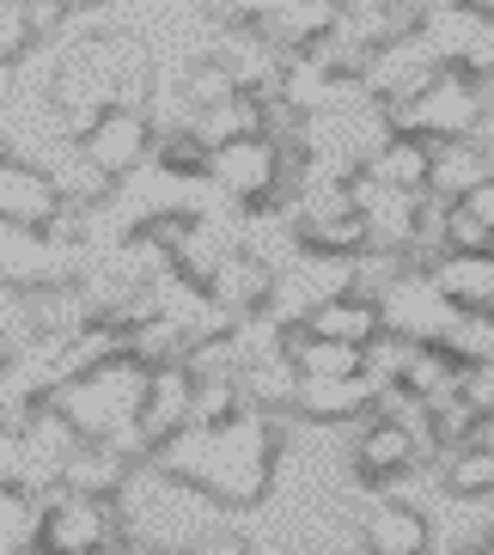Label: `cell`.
Returning a JSON list of instances; mask_svg holds the SVG:
<instances>
[{"mask_svg": "<svg viewBox=\"0 0 494 555\" xmlns=\"http://www.w3.org/2000/svg\"><path fill=\"white\" fill-rule=\"evenodd\" d=\"M445 457V489L452 494H489L494 489V452L489 446H458V452H440Z\"/></svg>", "mask_w": 494, "mask_h": 555, "instance_id": "cell-23", "label": "cell"}, {"mask_svg": "<svg viewBox=\"0 0 494 555\" xmlns=\"http://www.w3.org/2000/svg\"><path fill=\"white\" fill-rule=\"evenodd\" d=\"M190 555H250V543L238 538V531H220L214 525V531H202V538L190 543Z\"/></svg>", "mask_w": 494, "mask_h": 555, "instance_id": "cell-27", "label": "cell"}, {"mask_svg": "<svg viewBox=\"0 0 494 555\" xmlns=\"http://www.w3.org/2000/svg\"><path fill=\"white\" fill-rule=\"evenodd\" d=\"M245 397H250V409H299V391H306V378H299V366L287 354L281 360H263V366H245Z\"/></svg>", "mask_w": 494, "mask_h": 555, "instance_id": "cell-21", "label": "cell"}, {"mask_svg": "<svg viewBox=\"0 0 494 555\" xmlns=\"http://www.w3.org/2000/svg\"><path fill=\"white\" fill-rule=\"evenodd\" d=\"M458 555H494V550H489V543H482V550H458Z\"/></svg>", "mask_w": 494, "mask_h": 555, "instance_id": "cell-31", "label": "cell"}, {"mask_svg": "<svg viewBox=\"0 0 494 555\" xmlns=\"http://www.w3.org/2000/svg\"><path fill=\"white\" fill-rule=\"evenodd\" d=\"M433 281L458 311H482L494 299V257H440Z\"/></svg>", "mask_w": 494, "mask_h": 555, "instance_id": "cell-19", "label": "cell"}, {"mask_svg": "<svg viewBox=\"0 0 494 555\" xmlns=\"http://www.w3.org/2000/svg\"><path fill=\"white\" fill-rule=\"evenodd\" d=\"M385 134H415L428 147H452V141H477L482 134V92L470 74H440V80L410 104H379Z\"/></svg>", "mask_w": 494, "mask_h": 555, "instance_id": "cell-2", "label": "cell"}, {"mask_svg": "<svg viewBox=\"0 0 494 555\" xmlns=\"http://www.w3.org/2000/svg\"><path fill=\"white\" fill-rule=\"evenodd\" d=\"M482 183H489V153H482V141H452V147H440V159H433V196L470 202Z\"/></svg>", "mask_w": 494, "mask_h": 555, "instance_id": "cell-18", "label": "cell"}, {"mask_svg": "<svg viewBox=\"0 0 494 555\" xmlns=\"http://www.w3.org/2000/svg\"><path fill=\"white\" fill-rule=\"evenodd\" d=\"M379 311H385V330H391V336H403V343H428V348H440L445 330L464 318V311L440 294L433 269H403V275L385 287Z\"/></svg>", "mask_w": 494, "mask_h": 555, "instance_id": "cell-4", "label": "cell"}, {"mask_svg": "<svg viewBox=\"0 0 494 555\" xmlns=\"http://www.w3.org/2000/svg\"><path fill=\"white\" fill-rule=\"evenodd\" d=\"M470 80H494V7H482V31L470 43V62H464Z\"/></svg>", "mask_w": 494, "mask_h": 555, "instance_id": "cell-26", "label": "cell"}, {"mask_svg": "<svg viewBox=\"0 0 494 555\" xmlns=\"http://www.w3.org/2000/svg\"><path fill=\"white\" fill-rule=\"evenodd\" d=\"M470 446H489V452H494V415H489V422L477 427V440H470Z\"/></svg>", "mask_w": 494, "mask_h": 555, "instance_id": "cell-29", "label": "cell"}, {"mask_svg": "<svg viewBox=\"0 0 494 555\" xmlns=\"http://www.w3.org/2000/svg\"><path fill=\"white\" fill-rule=\"evenodd\" d=\"M287 360L299 366V378H361L366 373V348L324 343L312 330H294L287 336Z\"/></svg>", "mask_w": 494, "mask_h": 555, "instance_id": "cell-17", "label": "cell"}, {"mask_svg": "<svg viewBox=\"0 0 494 555\" xmlns=\"http://www.w3.org/2000/svg\"><path fill=\"white\" fill-rule=\"evenodd\" d=\"M366 409H379V385L373 378H306V391H299V415H312V422H354Z\"/></svg>", "mask_w": 494, "mask_h": 555, "instance_id": "cell-14", "label": "cell"}, {"mask_svg": "<svg viewBox=\"0 0 494 555\" xmlns=\"http://www.w3.org/2000/svg\"><path fill=\"white\" fill-rule=\"evenodd\" d=\"M86 159L99 165L104 178L129 183L134 171H147L153 153H159V129H153V111H110L99 116V129L80 141Z\"/></svg>", "mask_w": 494, "mask_h": 555, "instance_id": "cell-5", "label": "cell"}, {"mask_svg": "<svg viewBox=\"0 0 494 555\" xmlns=\"http://www.w3.org/2000/svg\"><path fill=\"white\" fill-rule=\"evenodd\" d=\"M458 397L477 409L482 422H489V415H494V366H464V373H458Z\"/></svg>", "mask_w": 494, "mask_h": 555, "instance_id": "cell-25", "label": "cell"}, {"mask_svg": "<svg viewBox=\"0 0 494 555\" xmlns=\"http://www.w3.org/2000/svg\"><path fill=\"white\" fill-rule=\"evenodd\" d=\"M153 464L165 476H178V482H196L202 494H214L226 506H250L269 489V470H275V422H269L263 409H245L220 434L190 427L171 446H159Z\"/></svg>", "mask_w": 494, "mask_h": 555, "instance_id": "cell-1", "label": "cell"}, {"mask_svg": "<svg viewBox=\"0 0 494 555\" xmlns=\"http://www.w3.org/2000/svg\"><path fill=\"white\" fill-rule=\"evenodd\" d=\"M464 208H470V214H477V220H482V227H489V232H494V183H482L477 196L464 202Z\"/></svg>", "mask_w": 494, "mask_h": 555, "instance_id": "cell-28", "label": "cell"}, {"mask_svg": "<svg viewBox=\"0 0 494 555\" xmlns=\"http://www.w3.org/2000/svg\"><path fill=\"white\" fill-rule=\"evenodd\" d=\"M482 141V153H489V183H494V134H477Z\"/></svg>", "mask_w": 494, "mask_h": 555, "instance_id": "cell-30", "label": "cell"}, {"mask_svg": "<svg viewBox=\"0 0 494 555\" xmlns=\"http://www.w3.org/2000/svg\"><path fill=\"white\" fill-rule=\"evenodd\" d=\"M122 482H129V452L122 446H80V457L67 464V489L62 494H86V501H110V494H122Z\"/></svg>", "mask_w": 494, "mask_h": 555, "instance_id": "cell-15", "label": "cell"}, {"mask_svg": "<svg viewBox=\"0 0 494 555\" xmlns=\"http://www.w3.org/2000/svg\"><path fill=\"white\" fill-rule=\"evenodd\" d=\"M196 427V373L190 366H153V385H147V409H141V440L147 452L171 446L178 434Z\"/></svg>", "mask_w": 494, "mask_h": 555, "instance_id": "cell-8", "label": "cell"}, {"mask_svg": "<svg viewBox=\"0 0 494 555\" xmlns=\"http://www.w3.org/2000/svg\"><path fill=\"white\" fill-rule=\"evenodd\" d=\"M50 178H55V190H62L67 208H86V214H99L104 202L116 196V178H104L99 165L86 159V147H62V153H55Z\"/></svg>", "mask_w": 494, "mask_h": 555, "instance_id": "cell-16", "label": "cell"}, {"mask_svg": "<svg viewBox=\"0 0 494 555\" xmlns=\"http://www.w3.org/2000/svg\"><path fill=\"white\" fill-rule=\"evenodd\" d=\"M489 550H494V543H489Z\"/></svg>", "mask_w": 494, "mask_h": 555, "instance_id": "cell-32", "label": "cell"}, {"mask_svg": "<svg viewBox=\"0 0 494 555\" xmlns=\"http://www.w3.org/2000/svg\"><path fill=\"white\" fill-rule=\"evenodd\" d=\"M257 31L287 55H312L317 43L342 31V7H329V0H269Z\"/></svg>", "mask_w": 494, "mask_h": 555, "instance_id": "cell-9", "label": "cell"}, {"mask_svg": "<svg viewBox=\"0 0 494 555\" xmlns=\"http://www.w3.org/2000/svg\"><path fill=\"white\" fill-rule=\"evenodd\" d=\"M62 190H55L50 165L37 159H6L0 165V220L18 232H50L62 220Z\"/></svg>", "mask_w": 494, "mask_h": 555, "instance_id": "cell-6", "label": "cell"}, {"mask_svg": "<svg viewBox=\"0 0 494 555\" xmlns=\"http://www.w3.org/2000/svg\"><path fill=\"white\" fill-rule=\"evenodd\" d=\"M361 538H366V555H421L428 550V519L410 501H379L361 519Z\"/></svg>", "mask_w": 494, "mask_h": 555, "instance_id": "cell-12", "label": "cell"}, {"mask_svg": "<svg viewBox=\"0 0 494 555\" xmlns=\"http://www.w3.org/2000/svg\"><path fill=\"white\" fill-rule=\"evenodd\" d=\"M116 513L110 501H86V494H55L50 525H43V555H104L116 543Z\"/></svg>", "mask_w": 494, "mask_h": 555, "instance_id": "cell-7", "label": "cell"}, {"mask_svg": "<svg viewBox=\"0 0 494 555\" xmlns=\"http://www.w3.org/2000/svg\"><path fill=\"white\" fill-rule=\"evenodd\" d=\"M299 159H306V153H287V147H275L269 134H250V141H232V147L214 153L208 178H214V190L232 208H269V196L294 178Z\"/></svg>", "mask_w": 494, "mask_h": 555, "instance_id": "cell-3", "label": "cell"}, {"mask_svg": "<svg viewBox=\"0 0 494 555\" xmlns=\"http://www.w3.org/2000/svg\"><path fill=\"white\" fill-rule=\"evenodd\" d=\"M43 525H50V501L6 494L0 501V555H43Z\"/></svg>", "mask_w": 494, "mask_h": 555, "instance_id": "cell-20", "label": "cell"}, {"mask_svg": "<svg viewBox=\"0 0 494 555\" xmlns=\"http://www.w3.org/2000/svg\"><path fill=\"white\" fill-rule=\"evenodd\" d=\"M477 31H482V7H421V43L433 50L440 67H458L464 74Z\"/></svg>", "mask_w": 494, "mask_h": 555, "instance_id": "cell-13", "label": "cell"}, {"mask_svg": "<svg viewBox=\"0 0 494 555\" xmlns=\"http://www.w3.org/2000/svg\"><path fill=\"white\" fill-rule=\"evenodd\" d=\"M31 7H18V0H6L0 7V62H18V50H31Z\"/></svg>", "mask_w": 494, "mask_h": 555, "instance_id": "cell-24", "label": "cell"}, {"mask_svg": "<svg viewBox=\"0 0 494 555\" xmlns=\"http://www.w3.org/2000/svg\"><path fill=\"white\" fill-rule=\"evenodd\" d=\"M232 99H245V86L232 80V67L220 62H196L190 74H183V104L196 116H208V111H220V104H232Z\"/></svg>", "mask_w": 494, "mask_h": 555, "instance_id": "cell-22", "label": "cell"}, {"mask_svg": "<svg viewBox=\"0 0 494 555\" xmlns=\"http://www.w3.org/2000/svg\"><path fill=\"white\" fill-rule=\"evenodd\" d=\"M415 457H421V434H410V427H396V422H379V415L361 427L354 470H361L366 482H385V476L415 470Z\"/></svg>", "mask_w": 494, "mask_h": 555, "instance_id": "cell-11", "label": "cell"}, {"mask_svg": "<svg viewBox=\"0 0 494 555\" xmlns=\"http://www.w3.org/2000/svg\"><path fill=\"white\" fill-rule=\"evenodd\" d=\"M433 159H440V147L415 141V134H391V141H379V147H373L366 171H373L379 183H391V190H410V196H433Z\"/></svg>", "mask_w": 494, "mask_h": 555, "instance_id": "cell-10", "label": "cell"}]
</instances>
